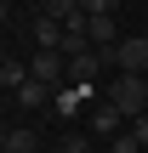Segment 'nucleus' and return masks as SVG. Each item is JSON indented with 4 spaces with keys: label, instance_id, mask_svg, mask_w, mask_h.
Returning <instances> with one entry per match:
<instances>
[{
    "label": "nucleus",
    "instance_id": "nucleus-7",
    "mask_svg": "<svg viewBox=\"0 0 148 153\" xmlns=\"http://www.w3.org/2000/svg\"><path fill=\"white\" fill-rule=\"evenodd\" d=\"M0 153H40V136H34L29 125H6V136H0Z\"/></svg>",
    "mask_w": 148,
    "mask_h": 153
},
{
    "label": "nucleus",
    "instance_id": "nucleus-5",
    "mask_svg": "<svg viewBox=\"0 0 148 153\" xmlns=\"http://www.w3.org/2000/svg\"><path fill=\"white\" fill-rule=\"evenodd\" d=\"M125 131H131V119H125V114H120V108H114V102L103 97V108L91 114V136H97V142L108 148V142H114V136H125Z\"/></svg>",
    "mask_w": 148,
    "mask_h": 153
},
{
    "label": "nucleus",
    "instance_id": "nucleus-11",
    "mask_svg": "<svg viewBox=\"0 0 148 153\" xmlns=\"http://www.w3.org/2000/svg\"><path fill=\"white\" fill-rule=\"evenodd\" d=\"M108 153H143V142L125 131V136H114V142H108Z\"/></svg>",
    "mask_w": 148,
    "mask_h": 153
},
{
    "label": "nucleus",
    "instance_id": "nucleus-2",
    "mask_svg": "<svg viewBox=\"0 0 148 153\" xmlns=\"http://www.w3.org/2000/svg\"><path fill=\"white\" fill-rule=\"evenodd\" d=\"M29 79H40L46 91H68V85H74L63 51H34V57H29Z\"/></svg>",
    "mask_w": 148,
    "mask_h": 153
},
{
    "label": "nucleus",
    "instance_id": "nucleus-13",
    "mask_svg": "<svg viewBox=\"0 0 148 153\" xmlns=\"http://www.w3.org/2000/svg\"><path fill=\"white\" fill-rule=\"evenodd\" d=\"M97 153H108V148H97Z\"/></svg>",
    "mask_w": 148,
    "mask_h": 153
},
{
    "label": "nucleus",
    "instance_id": "nucleus-10",
    "mask_svg": "<svg viewBox=\"0 0 148 153\" xmlns=\"http://www.w3.org/2000/svg\"><path fill=\"white\" fill-rule=\"evenodd\" d=\"M51 153H97V148H91V136H63Z\"/></svg>",
    "mask_w": 148,
    "mask_h": 153
},
{
    "label": "nucleus",
    "instance_id": "nucleus-9",
    "mask_svg": "<svg viewBox=\"0 0 148 153\" xmlns=\"http://www.w3.org/2000/svg\"><path fill=\"white\" fill-rule=\"evenodd\" d=\"M80 102H86V85H68V91H57L51 114H57V119H74V114H80Z\"/></svg>",
    "mask_w": 148,
    "mask_h": 153
},
{
    "label": "nucleus",
    "instance_id": "nucleus-12",
    "mask_svg": "<svg viewBox=\"0 0 148 153\" xmlns=\"http://www.w3.org/2000/svg\"><path fill=\"white\" fill-rule=\"evenodd\" d=\"M131 136H137V142H143V153H148V114H137V119H131Z\"/></svg>",
    "mask_w": 148,
    "mask_h": 153
},
{
    "label": "nucleus",
    "instance_id": "nucleus-3",
    "mask_svg": "<svg viewBox=\"0 0 148 153\" xmlns=\"http://www.w3.org/2000/svg\"><path fill=\"white\" fill-rule=\"evenodd\" d=\"M114 74H137V79H148V34H125V40H120Z\"/></svg>",
    "mask_w": 148,
    "mask_h": 153
},
{
    "label": "nucleus",
    "instance_id": "nucleus-1",
    "mask_svg": "<svg viewBox=\"0 0 148 153\" xmlns=\"http://www.w3.org/2000/svg\"><path fill=\"white\" fill-rule=\"evenodd\" d=\"M108 102H114L125 119L148 114V79H137V74H114V79H108Z\"/></svg>",
    "mask_w": 148,
    "mask_h": 153
},
{
    "label": "nucleus",
    "instance_id": "nucleus-8",
    "mask_svg": "<svg viewBox=\"0 0 148 153\" xmlns=\"http://www.w3.org/2000/svg\"><path fill=\"white\" fill-rule=\"evenodd\" d=\"M0 85H6V97H17V91L29 85V62H17V57H6V62H0Z\"/></svg>",
    "mask_w": 148,
    "mask_h": 153
},
{
    "label": "nucleus",
    "instance_id": "nucleus-4",
    "mask_svg": "<svg viewBox=\"0 0 148 153\" xmlns=\"http://www.w3.org/2000/svg\"><path fill=\"white\" fill-rule=\"evenodd\" d=\"M103 68H114V51H97V45H91V51L68 57V79H74V85H86V91L97 85V74H103Z\"/></svg>",
    "mask_w": 148,
    "mask_h": 153
},
{
    "label": "nucleus",
    "instance_id": "nucleus-6",
    "mask_svg": "<svg viewBox=\"0 0 148 153\" xmlns=\"http://www.w3.org/2000/svg\"><path fill=\"white\" fill-rule=\"evenodd\" d=\"M29 34H34L40 51H63V34H68V28H63L51 11H40V17H29Z\"/></svg>",
    "mask_w": 148,
    "mask_h": 153
}]
</instances>
